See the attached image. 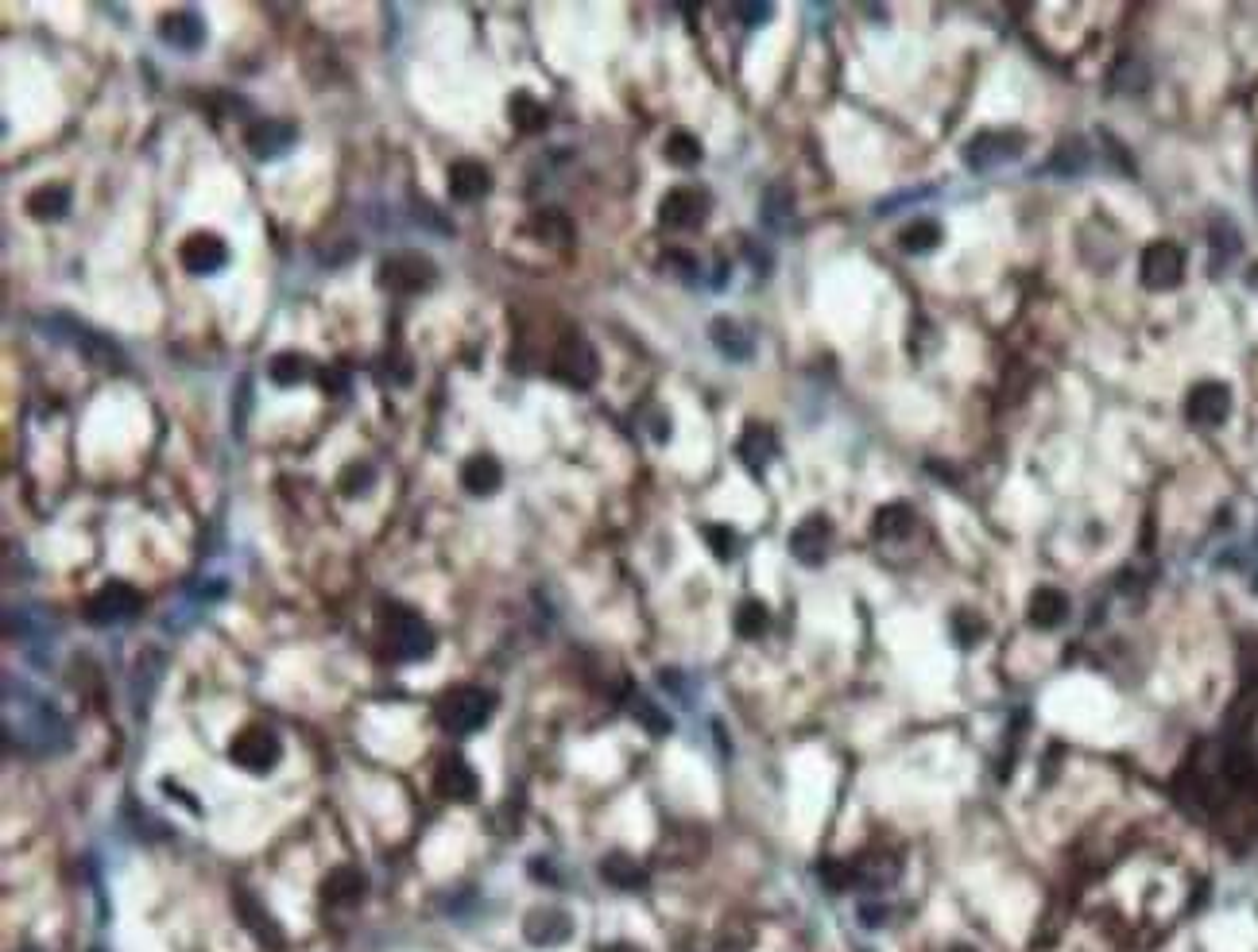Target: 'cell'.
<instances>
[{"instance_id": "1", "label": "cell", "mask_w": 1258, "mask_h": 952, "mask_svg": "<svg viewBox=\"0 0 1258 952\" xmlns=\"http://www.w3.org/2000/svg\"><path fill=\"white\" fill-rule=\"evenodd\" d=\"M4 713H20V720H4V732L9 744H20L23 755H59L70 748V724L28 685L16 689L12 678L4 682Z\"/></svg>"}, {"instance_id": "2", "label": "cell", "mask_w": 1258, "mask_h": 952, "mask_svg": "<svg viewBox=\"0 0 1258 952\" xmlns=\"http://www.w3.org/2000/svg\"><path fill=\"white\" fill-rule=\"evenodd\" d=\"M492 705H496V697L489 689H480V685H453V689H446V694L437 697L434 717L449 736H469V732L489 724Z\"/></svg>"}, {"instance_id": "3", "label": "cell", "mask_w": 1258, "mask_h": 952, "mask_svg": "<svg viewBox=\"0 0 1258 952\" xmlns=\"http://www.w3.org/2000/svg\"><path fill=\"white\" fill-rule=\"evenodd\" d=\"M384 642L392 658L399 663H418L434 651V632L418 612L403 608V604H387L384 608Z\"/></svg>"}, {"instance_id": "4", "label": "cell", "mask_w": 1258, "mask_h": 952, "mask_svg": "<svg viewBox=\"0 0 1258 952\" xmlns=\"http://www.w3.org/2000/svg\"><path fill=\"white\" fill-rule=\"evenodd\" d=\"M1023 144H1026V132H1019V129H983L964 144L960 160H964L969 171L988 174V171H995V167H1003V163L1019 160V155H1023Z\"/></svg>"}, {"instance_id": "5", "label": "cell", "mask_w": 1258, "mask_h": 952, "mask_svg": "<svg viewBox=\"0 0 1258 952\" xmlns=\"http://www.w3.org/2000/svg\"><path fill=\"white\" fill-rule=\"evenodd\" d=\"M139 608H144V592L132 589L129 581H109L86 600V620L94 628H113V623L136 620Z\"/></svg>"}, {"instance_id": "6", "label": "cell", "mask_w": 1258, "mask_h": 952, "mask_svg": "<svg viewBox=\"0 0 1258 952\" xmlns=\"http://www.w3.org/2000/svg\"><path fill=\"white\" fill-rule=\"evenodd\" d=\"M229 759L248 774H267L279 759H283V744H279V736L271 732V728L252 724L233 736V744H229Z\"/></svg>"}, {"instance_id": "7", "label": "cell", "mask_w": 1258, "mask_h": 952, "mask_svg": "<svg viewBox=\"0 0 1258 952\" xmlns=\"http://www.w3.org/2000/svg\"><path fill=\"white\" fill-rule=\"evenodd\" d=\"M550 372L569 387H589L597 380V353L581 333H565L554 349V368Z\"/></svg>"}, {"instance_id": "8", "label": "cell", "mask_w": 1258, "mask_h": 952, "mask_svg": "<svg viewBox=\"0 0 1258 952\" xmlns=\"http://www.w3.org/2000/svg\"><path fill=\"white\" fill-rule=\"evenodd\" d=\"M434 264L423 252H395L380 264V287L399 290V295H415L434 283Z\"/></svg>"}, {"instance_id": "9", "label": "cell", "mask_w": 1258, "mask_h": 952, "mask_svg": "<svg viewBox=\"0 0 1258 952\" xmlns=\"http://www.w3.org/2000/svg\"><path fill=\"white\" fill-rule=\"evenodd\" d=\"M1139 275H1142V287L1173 290L1185 275V252L1173 245V240H1154V245L1142 252Z\"/></svg>"}, {"instance_id": "10", "label": "cell", "mask_w": 1258, "mask_h": 952, "mask_svg": "<svg viewBox=\"0 0 1258 952\" xmlns=\"http://www.w3.org/2000/svg\"><path fill=\"white\" fill-rule=\"evenodd\" d=\"M705 214H709V198L697 186H674L659 205V221L666 229H678V233L697 229L705 221Z\"/></svg>"}, {"instance_id": "11", "label": "cell", "mask_w": 1258, "mask_h": 952, "mask_svg": "<svg viewBox=\"0 0 1258 952\" xmlns=\"http://www.w3.org/2000/svg\"><path fill=\"white\" fill-rule=\"evenodd\" d=\"M1185 415H1189L1193 427H1224L1227 415H1231V391H1227V384H1215V380L1196 384L1189 391Z\"/></svg>"}, {"instance_id": "12", "label": "cell", "mask_w": 1258, "mask_h": 952, "mask_svg": "<svg viewBox=\"0 0 1258 952\" xmlns=\"http://www.w3.org/2000/svg\"><path fill=\"white\" fill-rule=\"evenodd\" d=\"M179 260L191 275H217V271L229 264V248H225V240L214 233H191L186 240H182Z\"/></svg>"}, {"instance_id": "13", "label": "cell", "mask_w": 1258, "mask_h": 952, "mask_svg": "<svg viewBox=\"0 0 1258 952\" xmlns=\"http://www.w3.org/2000/svg\"><path fill=\"white\" fill-rule=\"evenodd\" d=\"M832 546V523L825 515H810L790 531V554L798 557L801 566H822Z\"/></svg>"}, {"instance_id": "14", "label": "cell", "mask_w": 1258, "mask_h": 952, "mask_svg": "<svg viewBox=\"0 0 1258 952\" xmlns=\"http://www.w3.org/2000/svg\"><path fill=\"white\" fill-rule=\"evenodd\" d=\"M569 933H574V921H569L565 909H554V906L531 909L527 921H523V937H527L531 945H539V949H554V945L569 941Z\"/></svg>"}, {"instance_id": "15", "label": "cell", "mask_w": 1258, "mask_h": 952, "mask_svg": "<svg viewBox=\"0 0 1258 952\" xmlns=\"http://www.w3.org/2000/svg\"><path fill=\"white\" fill-rule=\"evenodd\" d=\"M291 144H295V124L287 120H256L245 132V148L252 151V160H279Z\"/></svg>"}, {"instance_id": "16", "label": "cell", "mask_w": 1258, "mask_h": 952, "mask_svg": "<svg viewBox=\"0 0 1258 952\" xmlns=\"http://www.w3.org/2000/svg\"><path fill=\"white\" fill-rule=\"evenodd\" d=\"M437 794L442 798H449V802H473L480 790L477 774H473V767L461 755H446L442 759V767H437V779H434Z\"/></svg>"}, {"instance_id": "17", "label": "cell", "mask_w": 1258, "mask_h": 952, "mask_svg": "<svg viewBox=\"0 0 1258 952\" xmlns=\"http://www.w3.org/2000/svg\"><path fill=\"white\" fill-rule=\"evenodd\" d=\"M492 190V174L480 160H458L449 167V198L453 202H480Z\"/></svg>"}, {"instance_id": "18", "label": "cell", "mask_w": 1258, "mask_h": 952, "mask_svg": "<svg viewBox=\"0 0 1258 952\" xmlns=\"http://www.w3.org/2000/svg\"><path fill=\"white\" fill-rule=\"evenodd\" d=\"M736 453H740V461H744L747 469L756 472V477H763V469H767L771 461H775V453H779L775 430L763 427V422H751V427H747L744 434H740Z\"/></svg>"}, {"instance_id": "19", "label": "cell", "mask_w": 1258, "mask_h": 952, "mask_svg": "<svg viewBox=\"0 0 1258 952\" xmlns=\"http://www.w3.org/2000/svg\"><path fill=\"white\" fill-rule=\"evenodd\" d=\"M160 35L163 44L179 47V51H198L205 44V23L194 12H171V16H163Z\"/></svg>"}, {"instance_id": "20", "label": "cell", "mask_w": 1258, "mask_h": 952, "mask_svg": "<svg viewBox=\"0 0 1258 952\" xmlns=\"http://www.w3.org/2000/svg\"><path fill=\"white\" fill-rule=\"evenodd\" d=\"M461 484H465L473 496H496V492H500V484H503L500 461L489 457V453H477V457H469L465 465H461Z\"/></svg>"}, {"instance_id": "21", "label": "cell", "mask_w": 1258, "mask_h": 952, "mask_svg": "<svg viewBox=\"0 0 1258 952\" xmlns=\"http://www.w3.org/2000/svg\"><path fill=\"white\" fill-rule=\"evenodd\" d=\"M1026 616H1030V623L1034 628H1042V632H1049V628H1061L1069 616V597L1061 589H1038L1034 597H1030V604H1026Z\"/></svg>"}, {"instance_id": "22", "label": "cell", "mask_w": 1258, "mask_h": 952, "mask_svg": "<svg viewBox=\"0 0 1258 952\" xmlns=\"http://www.w3.org/2000/svg\"><path fill=\"white\" fill-rule=\"evenodd\" d=\"M759 217H763V226H767L771 233H782V229L794 221V190H790L787 182H771L767 190H763Z\"/></svg>"}, {"instance_id": "23", "label": "cell", "mask_w": 1258, "mask_h": 952, "mask_svg": "<svg viewBox=\"0 0 1258 952\" xmlns=\"http://www.w3.org/2000/svg\"><path fill=\"white\" fill-rule=\"evenodd\" d=\"M66 210H70V190L59 186V182H47V186L28 194V214H32L35 221H44V226L63 221Z\"/></svg>"}, {"instance_id": "24", "label": "cell", "mask_w": 1258, "mask_h": 952, "mask_svg": "<svg viewBox=\"0 0 1258 952\" xmlns=\"http://www.w3.org/2000/svg\"><path fill=\"white\" fill-rule=\"evenodd\" d=\"M364 887H368V879H364L361 867H333L330 879H326V899L333 902V906H352V902L364 899Z\"/></svg>"}, {"instance_id": "25", "label": "cell", "mask_w": 1258, "mask_h": 952, "mask_svg": "<svg viewBox=\"0 0 1258 952\" xmlns=\"http://www.w3.org/2000/svg\"><path fill=\"white\" fill-rule=\"evenodd\" d=\"M236 914H241V918H245V925L252 933H256V941L260 945H271V949H279V945H283V933H279V925L271 918H267L264 909H260V902L252 899V895H248V890H236Z\"/></svg>"}, {"instance_id": "26", "label": "cell", "mask_w": 1258, "mask_h": 952, "mask_svg": "<svg viewBox=\"0 0 1258 952\" xmlns=\"http://www.w3.org/2000/svg\"><path fill=\"white\" fill-rule=\"evenodd\" d=\"M1088 163H1092V155H1088V144L1085 139H1061L1057 144V151L1045 160V171L1049 174H1061V179H1077L1080 171H1088Z\"/></svg>"}, {"instance_id": "27", "label": "cell", "mask_w": 1258, "mask_h": 952, "mask_svg": "<svg viewBox=\"0 0 1258 952\" xmlns=\"http://www.w3.org/2000/svg\"><path fill=\"white\" fill-rule=\"evenodd\" d=\"M709 337H713V345L728 356V361H747V356H751V337L744 333V325H740V321L713 318V325H709Z\"/></svg>"}, {"instance_id": "28", "label": "cell", "mask_w": 1258, "mask_h": 952, "mask_svg": "<svg viewBox=\"0 0 1258 952\" xmlns=\"http://www.w3.org/2000/svg\"><path fill=\"white\" fill-rule=\"evenodd\" d=\"M910 531H914V507L910 503H887V507L875 512V538L895 542V538H907Z\"/></svg>"}, {"instance_id": "29", "label": "cell", "mask_w": 1258, "mask_h": 952, "mask_svg": "<svg viewBox=\"0 0 1258 952\" xmlns=\"http://www.w3.org/2000/svg\"><path fill=\"white\" fill-rule=\"evenodd\" d=\"M938 245H941V226L938 221H929V217H917V221H910V226L898 233V248L910 252V256H926V252H933Z\"/></svg>"}, {"instance_id": "30", "label": "cell", "mask_w": 1258, "mask_h": 952, "mask_svg": "<svg viewBox=\"0 0 1258 952\" xmlns=\"http://www.w3.org/2000/svg\"><path fill=\"white\" fill-rule=\"evenodd\" d=\"M1208 236H1212V271H1224L1231 260L1239 256V248H1243V240H1239V229L1227 221V217H1215L1212 229H1208Z\"/></svg>"}, {"instance_id": "31", "label": "cell", "mask_w": 1258, "mask_h": 952, "mask_svg": "<svg viewBox=\"0 0 1258 952\" xmlns=\"http://www.w3.org/2000/svg\"><path fill=\"white\" fill-rule=\"evenodd\" d=\"M600 879L612 883L616 890H640L643 883H647V871L628 856H605V864H600Z\"/></svg>"}, {"instance_id": "32", "label": "cell", "mask_w": 1258, "mask_h": 952, "mask_svg": "<svg viewBox=\"0 0 1258 952\" xmlns=\"http://www.w3.org/2000/svg\"><path fill=\"white\" fill-rule=\"evenodd\" d=\"M267 375H271L279 387H295L310 375V361L302 353H279V356H271V364H267Z\"/></svg>"}, {"instance_id": "33", "label": "cell", "mask_w": 1258, "mask_h": 952, "mask_svg": "<svg viewBox=\"0 0 1258 952\" xmlns=\"http://www.w3.org/2000/svg\"><path fill=\"white\" fill-rule=\"evenodd\" d=\"M508 108H512V124L519 132H543L546 129V108L539 105L531 94H515Z\"/></svg>"}, {"instance_id": "34", "label": "cell", "mask_w": 1258, "mask_h": 952, "mask_svg": "<svg viewBox=\"0 0 1258 952\" xmlns=\"http://www.w3.org/2000/svg\"><path fill=\"white\" fill-rule=\"evenodd\" d=\"M767 623H771V612L759 600H744L736 608V632L744 639H759V635L767 632Z\"/></svg>"}, {"instance_id": "35", "label": "cell", "mask_w": 1258, "mask_h": 952, "mask_svg": "<svg viewBox=\"0 0 1258 952\" xmlns=\"http://www.w3.org/2000/svg\"><path fill=\"white\" fill-rule=\"evenodd\" d=\"M666 160H671L674 167H697V163H701V144H697V136H690V132H671V139H666Z\"/></svg>"}, {"instance_id": "36", "label": "cell", "mask_w": 1258, "mask_h": 952, "mask_svg": "<svg viewBox=\"0 0 1258 952\" xmlns=\"http://www.w3.org/2000/svg\"><path fill=\"white\" fill-rule=\"evenodd\" d=\"M705 542L713 546V554L721 557V562H732V557H736V550H740L736 531H732V527H721V523L705 527Z\"/></svg>"}, {"instance_id": "37", "label": "cell", "mask_w": 1258, "mask_h": 952, "mask_svg": "<svg viewBox=\"0 0 1258 952\" xmlns=\"http://www.w3.org/2000/svg\"><path fill=\"white\" fill-rule=\"evenodd\" d=\"M373 481H376V472H373V465H361V461H357V465H349V469L342 472V492L345 496H361V492H368V488H373Z\"/></svg>"}, {"instance_id": "38", "label": "cell", "mask_w": 1258, "mask_h": 952, "mask_svg": "<svg viewBox=\"0 0 1258 952\" xmlns=\"http://www.w3.org/2000/svg\"><path fill=\"white\" fill-rule=\"evenodd\" d=\"M635 720H640L651 736H666L671 732V717L666 713H659V705L655 701H635Z\"/></svg>"}, {"instance_id": "39", "label": "cell", "mask_w": 1258, "mask_h": 952, "mask_svg": "<svg viewBox=\"0 0 1258 952\" xmlns=\"http://www.w3.org/2000/svg\"><path fill=\"white\" fill-rule=\"evenodd\" d=\"M822 879L829 883L832 890H848L856 883V867L853 864H841V859H829V864L822 867Z\"/></svg>"}, {"instance_id": "40", "label": "cell", "mask_w": 1258, "mask_h": 952, "mask_svg": "<svg viewBox=\"0 0 1258 952\" xmlns=\"http://www.w3.org/2000/svg\"><path fill=\"white\" fill-rule=\"evenodd\" d=\"M534 233H543V236H569V221H565L562 214H554V210H546V214H539L534 217Z\"/></svg>"}, {"instance_id": "41", "label": "cell", "mask_w": 1258, "mask_h": 952, "mask_svg": "<svg viewBox=\"0 0 1258 952\" xmlns=\"http://www.w3.org/2000/svg\"><path fill=\"white\" fill-rule=\"evenodd\" d=\"M953 632L960 635V642H964V647H972V642L980 639V632H983V623L980 620H972L969 612H960L957 620H953Z\"/></svg>"}, {"instance_id": "42", "label": "cell", "mask_w": 1258, "mask_h": 952, "mask_svg": "<svg viewBox=\"0 0 1258 952\" xmlns=\"http://www.w3.org/2000/svg\"><path fill=\"white\" fill-rule=\"evenodd\" d=\"M771 12H775L771 4H740L736 16L747 23V28H759V23H767V20H771Z\"/></svg>"}, {"instance_id": "43", "label": "cell", "mask_w": 1258, "mask_h": 952, "mask_svg": "<svg viewBox=\"0 0 1258 952\" xmlns=\"http://www.w3.org/2000/svg\"><path fill=\"white\" fill-rule=\"evenodd\" d=\"M605 952H643V949H635V945H612V949H605Z\"/></svg>"}, {"instance_id": "44", "label": "cell", "mask_w": 1258, "mask_h": 952, "mask_svg": "<svg viewBox=\"0 0 1258 952\" xmlns=\"http://www.w3.org/2000/svg\"><path fill=\"white\" fill-rule=\"evenodd\" d=\"M1251 287H1258V264L1251 268Z\"/></svg>"}, {"instance_id": "45", "label": "cell", "mask_w": 1258, "mask_h": 952, "mask_svg": "<svg viewBox=\"0 0 1258 952\" xmlns=\"http://www.w3.org/2000/svg\"><path fill=\"white\" fill-rule=\"evenodd\" d=\"M953 952H976V949H964V945H960V949H953Z\"/></svg>"}]
</instances>
